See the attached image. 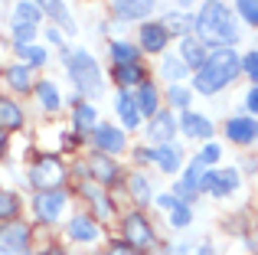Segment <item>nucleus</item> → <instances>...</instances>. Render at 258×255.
Masks as SVG:
<instances>
[{
  "mask_svg": "<svg viewBox=\"0 0 258 255\" xmlns=\"http://www.w3.org/2000/svg\"><path fill=\"white\" fill-rule=\"evenodd\" d=\"M164 30H167V33H170V30H173V33H180V36H186V30H189V20H186V17H183V13H176V10H173V13H170V17H167V23H164Z\"/></svg>",
  "mask_w": 258,
  "mask_h": 255,
  "instance_id": "2f4dec72",
  "label": "nucleus"
},
{
  "mask_svg": "<svg viewBox=\"0 0 258 255\" xmlns=\"http://www.w3.org/2000/svg\"><path fill=\"white\" fill-rule=\"evenodd\" d=\"M154 160H157V167L164 173H173V170H180V151H176L173 144H157V151L151 154Z\"/></svg>",
  "mask_w": 258,
  "mask_h": 255,
  "instance_id": "4468645a",
  "label": "nucleus"
},
{
  "mask_svg": "<svg viewBox=\"0 0 258 255\" xmlns=\"http://www.w3.org/2000/svg\"><path fill=\"white\" fill-rule=\"evenodd\" d=\"M170 138H173V118L170 115H154V121H151V141H160V144H170Z\"/></svg>",
  "mask_w": 258,
  "mask_h": 255,
  "instance_id": "6ab92c4d",
  "label": "nucleus"
},
{
  "mask_svg": "<svg viewBox=\"0 0 258 255\" xmlns=\"http://www.w3.org/2000/svg\"><path fill=\"white\" fill-rule=\"evenodd\" d=\"M105 255H138V249H131L127 242H111L105 249Z\"/></svg>",
  "mask_w": 258,
  "mask_h": 255,
  "instance_id": "e433bc0d",
  "label": "nucleus"
},
{
  "mask_svg": "<svg viewBox=\"0 0 258 255\" xmlns=\"http://www.w3.org/2000/svg\"><path fill=\"white\" fill-rule=\"evenodd\" d=\"M138 108L141 115H157V89L151 82H141L138 89Z\"/></svg>",
  "mask_w": 258,
  "mask_h": 255,
  "instance_id": "5701e85b",
  "label": "nucleus"
},
{
  "mask_svg": "<svg viewBox=\"0 0 258 255\" xmlns=\"http://www.w3.org/2000/svg\"><path fill=\"white\" fill-rule=\"evenodd\" d=\"M170 223L176 226V229H183V226L189 223V206L183 203V200H176V203H173V210H170Z\"/></svg>",
  "mask_w": 258,
  "mask_h": 255,
  "instance_id": "473e14b6",
  "label": "nucleus"
},
{
  "mask_svg": "<svg viewBox=\"0 0 258 255\" xmlns=\"http://www.w3.org/2000/svg\"><path fill=\"white\" fill-rule=\"evenodd\" d=\"M17 52H23L33 66H43L46 62V49H39V46H26V49H17ZM33 66H30V69H33Z\"/></svg>",
  "mask_w": 258,
  "mask_h": 255,
  "instance_id": "c9c22d12",
  "label": "nucleus"
},
{
  "mask_svg": "<svg viewBox=\"0 0 258 255\" xmlns=\"http://www.w3.org/2000/svg\"><path fill=\"white\" fill-rule=\"evenodd\" d=\"M66 62H69L72 82H76L85 95H101V72H98L95 59L88 56L85 49H72L69 56H66Z\"/></svg>",
  "mask_w": 258,
  "mask_h": 255,
  "instance_id": "7ed1b4c3",
  "label": "nucleus"
},
{
  "mask_svg": "<svg viewBox=\"0 0 258 255\" xmlns=\"http://www.w3.org/2000/svg\"><path fill=\"white\" fill-rule=\"evenodd\" d=\"M226 134L232 144H252L258 138V121L255 118H232V121L226 124Z\"/></svg>",
  "mask_w": 258,
  "mask_h": 255,
  "instance_id": "1a4fd4ad",
  "label": "nucleus"
},
{
  "mask_svg": "<svg viewBox=\"0 0 258 255\" xmlns=\"http://www.w3.org/2000/svg\"><path fill=\"white\" fill-rule=\"evenodd\" d=\"M114 79H118L121 85L141 82V66H138V62H134V66H118V69H114Z\"/></svg>",
  "mask_w": 258,
  "mask_h": 255,
  "instance_id": "bb28decb",
  "label": "nucleus"
},
{
  "mask_svg": "<svg viewBox=\"0 0 258 255\" xmlns=\"http://www.w3.org/2000/svg\"><path fill=\"white\" fill-rule=\"evenodd\" d=\"M235 186H239V170H232V167H222V170H203L200 190L213 193V197H229Z\"/></svg>",
  "mask_w": 258,
  "mask_h": 255,
  "instance_id": "20e7f679",
  "label": "nucleus"
},
{
  "mask_svg": "<svg viewBox=\"0 0 258 255\" xmlns=\"http://www.w3.org/2000/svg\"><path fill=\"white\" fill-rule=\"evenodd\" d=\"M69 236L76 239V242H92V239L98 236V229L92 226V219H88V216H76L69 223Z\"/></svg>",
  "mask_w": 258,
  "mask_h": 255,
  "instance_id": "412c9836",
  "label": "nucleus"
},
{
  "mask_svg": "<svg viewBox=\"0 0 258 255\" xmlns=\"http://www.w3.org/2000/svg\"><path fill=\"white\" fill-rule=\"evenodd\" d=\"M118 115H121V121H124L127 128H138L141 124V108H138V102H134V95H118Z\"/></svg>",
  "mask_w": 258,
  "mask_h": 255,
  "instance_id": "f3484780",
  "label": "nucleus"
},
{
  "mask_svg": "<svg viewBox=\"0 0 258 255\" xmlns=\"http://www.w3.org/2000/svg\"><path fill=\"white\" fill-rule=\"evenodd\" d=\"M196 33H200V43L229 49V43H235V36H239V26H235V17L229 13L226 4L206 0L196 13Z\"/></svg>",
  "mask_w": 258,
  "mask_h": 255,
  "instance_id": "f257e3e1",
  "label": "nucleus"
},
{
  "mask_svg": "<svg viewBox=\"0 0 258 255\" xmlns=\"http://www.w3.org/2000/svg\"><path fill=\"white\" fill-rule=\"evenodd\" d=\"M239 56L232 49H213V56H206L203 69L196 72V92L203 95H213L222 85H229L235 76H239Z\"/></svg>",
  "mask_w": 258,
  "mask_h": 255,
  "instance_id": "f03ea898",
  "label": "nucleus"
},
{
  "mask_svg": "<svg viewBox=\"0 0 258 255\" xmlns=\"http://www.w3.org/2000/svg\"><path fill=\"white\" fill-rule=\"evenodd\" d=\"M4 147H7V138H4V131H0V154H4Z\"/></svg>",
  "mask_w": 258,
  "mask_h": 255,
  "instance_id": "c03bdc74",
  "label": "nucleus"
},
{
  "mask_svg": "<svg viewBox=\"0 0 258 255\" xmlns=\"http://www.w3.org/2000/svg\"><path fill=\"white\" fill-rule=\"evenodd\" d=\"M20 213V200L13 193H0V219H13Z\"/></svg>",
  "mask_w": 258,
  "mask_h": 255,
  "instance_id": "c85d7f7f",
  "label": "nucleus"
},
{
  "mask_svg": "<svg viewBox=\"0 0 258 255\" xmlns=\"http://www.w3.org/2000/svg\"><path fill=\"white\" fill-rule=\"evenodd\" d=\"M46 255H62V252H46Z\"/></svg>",
  "mask_w": 258,
  "mask_h": 255,
  "instance_id": "a18cd8bd",
  "label": "nucleus"
},
{
  "mask_svg": "<svg viewBox=\"0 0 258 255\" xmlns=\"http://www.w3.org/2000/svg\"><path fill=\"white\" fill-rule=\"evenodd\" d=\"M248 108H252L255 115H258V89H252V92H248Z\"/></svg>",
  "mask_w": 258,
  "mask_h": 255,
  "instance_id": "a19ab883",
  "label": "nucleus"
},
{
  "mask_svg": "<svg viewBox=\"0 0 258 255\" xmlns=\"http://www.w3.org/2000/svg\"><path fill=\"white\" fill-rule=\"evenodd\" d=\"M170 102L176 105V108L189 111V92H186V89H180V85H173V89H170Z\"/></svg>",
  "mask_w": 258,
  "mask_h": 255,
  "instance_id": "f704fd0d",
  "label": "nucleus"
},
{
  "mask_svg": "<svg viewBox=\"0 0 258 255\" xmlns=\"http://www.w3.org/2000/svg\"><path fill=\"white\" fill-rule=\"evenodd\" d=\"M62 164L56 157H39L30 170V183L33 186H43V190H56V183L62 180Z\"/></svg>",
  "mask_w": 258,
  "mask_h": 255,
  "instance_id": "39448f33",
  "label": "nucleus"
},
{
  "mask_svg": "<svg viewBox=\"0 0 258 255\" xmlns=\"http://www.w3.org/2000/svg\"><path fill=\"white\" fill-rule=\"evenodd\" d=\"M26 239H30V229L23 223H10L0 229V252H20L26 249Z\"/></svg>",
  "mask_w": 258,
  "mask_h": 255,
  "instance_id": "9d476101",
  "label": "nucleus"
},
{
  "mask_svg": "<svg viewBox=\"0 0 258 255\" xmlns=\"http://www.w3.org/2000/svg\"><path fill=\"white\" fill-rule=\"evenodd\" d=\"M167 36H170V33L164 30V23H144L141 26V46H144L147 52H160L167 46Z\"/></svg>",
  "mask_w": 258,
  "mask_h": 255,
  "instance_id": "ddd939ff",
  "label": "nucleus"
},
{
  "mask_svg": "<svg viewBox=\"0 0 258 255\" xmlns=\"http://www.w3.org/2000/svg\"><path fill=\"white\" fill-rule=\"evenodd\" d=\"M219 147H216V144H206V151H203L200 154V160H203V164H216V160H219Z\"/></svg>",
  "mask_w": 258,
  "mask_h": 255,
  "instance_id": "ea45409f",
  "label": "nucleus"
},
{
  "mask_svg": "<svg viewBox=\"0 0 258 255\" xmlns=\"http://www.w3.org/2000/svg\"><path fill=\"white\" fill-rule=\"evenodd\" d=\"M46 39H49V43H56V46H59V43H62V36H59V30H56V26H52V30H49V33H46Z\"/></svg>",
  "mask_w": 258,
  "mask_h": 255,
  "instance_id": "37998d69",
  "label": "nucleus"
},
{
  "mask_svg": "<svg viewBox=\"0 0 258 255\" xmlns=\"http://www.w3.org/2000/svg\"><path fill=\"white\" fill-rule=\"evenodd\" d=\"M33 4H36V7H43V10L49 13V17L56 20V23L62 26V30H76V20L69 17V10H66V7L59 4V0H33Z\"/></svg>",
  "mask_w": 258,
  "mask_h": 255,
  "instance_id": "2eb2a0df",
  "label": "nucleus"
},
{
  "mask_svg": "<svg viewBox=\"0 0 258 255\" xmlns=\"http://www.w3.org/2000/svg\"><path fill=\"white\" fill-rule=\"evenodd\" d=\"M242 66H245V72H248V76H252L255 82H258V52H248V56L242 59Z\"/></svg>",
  "mask_w": 258,
  "mask_h": 255,
  "instance_id": "4c0bfd02",
  "label": "nucleus"
},
{
  "mask_svg": "<svg viewBox=\"0 0 258 255\" xmlns=\"http://www.w3.org/2000/svg\"><path fill=\"white\" fill-rule=\"evenodd\" d=\"M36 26H17V49H26V39H33Z\"/></svg>",
  "mask_w": 258,
  "mask_h": 255,
  "instance_id": "58836bf2",
  "label": "nucleus"
},
{
  "mask_svg": "<svg viewBox=\"0 0 258 255\" xmlns=\"http://www.w3.org/2000/svg\"><path fill=\"white\" fill-rule=\"evenodd\" d=\"M111 59L118 66H134V62H138V46H131V43H111Z\"/></svg>",
  "mask_w": 258,
  "mask_h": 255,
  "instance_id": "a878e982",
  "label": "nucleus"
},
{
  "mask_svg": "<svg viewBox=\"0 0 258 255\" xmlns=\"http://www.w3.org/2000/svg\"><path fill=\"white\" fill-rule=\"evenodd\" d=\"M124 236H127V245H131V249H147V245H154L151 226H147V219L138 216V213H131V216L124 219Z\"/></svg>",
  "mask_w": 258,
  "mask_h": 255,
  "instance_id": "423d86ee",
  "label": "nucleus"
},
{
  "mask_svg": "<svg viewBox=\"0 0 258 255\" xmlns=\"http://www.w3.org/2000/svg\"><path fill=\"white\" fill-rule=\"evenodd\" d=\"M131 193H134V200H138L141 206L151 200V186H147V180L141 177V173H134V177H131Z\"/></svg>",
  "mask_w": 258,
  "mask_h": 255,
  "instance_id": "c756f323",
  "label": "nucleus"
},
{
  "mask_svg": "<svg viewBox=\"0 0 258 255\" xmlns=\"http://www.w3.org/2000/svg\"><path fill=\"white\" fill-rule=\"evenodd\" d=\"M235 10L242 13V20H248L252 26H258V0H235Z\"/></svg>",
  "mask_w": 258,
  "mask_h": 255,
  "instance_id": "7c9ffc66",
  "label": "nucleus"
},
{
  "mask_svg": "<svg viewBox=\"0 0 258 255\" xmlns=\"http://www.w3.org/2000/svg\"><path fill=\"white\" fill-rule=\"evenodd\" d=\"M36 20H39V7L33 4V0L17 4V10H13V26H36Z\"/></svg>",
  "mask_w": 258,
  "mask_h": 255,
  "instance_id": "4be33fe9",
  "label": "nucleus"
},
{
  "mask_svg": "<svg viewBox=\"0 0 258 255\" xmlns=\"http://www.w3.org/2000/svg\"><path fill=\"white\" fill-rule=\"evenodd\" d=\"M36 98L43 102L46 111H56L59 105H62V98H59V89H56L52 82H39V85H36Z\"/></svg>",
  "mask_w": 258,
  "mask_h": 255,
  "instance_id": "b1692460",
  "label": "nucleus"
},
{
  "mask_svg": "<svg viewBox=\"0 0 258 255\" xmlns=\"http://www.w3.org/2000/svg\"><path fill=\"white\" fill-rule=\"evenodd\" d=\"M111 7L121 20H141L154 10V0H111Z\"/></svg>",
  "mask_w": 258,
  "mask_h": 255,
  "instance_id": "f8f14e48",
  "label": "nucleus"
},
{
  "mask_svg": "<svg viewBox=\"0 0 258 255\" xmlns=\"http://www.w3.org/2000/svg\"><path fill=\"white\" fill-rule=\"evenodd\" d=\"M164 76L167 79H180V76H186V66L170 56V59H164Z\"/></svg>",
  "mask_w": 258,
  "mask_h": 255,
  "instance_id": "72a5a7b5",
  "label": "nucleus"
},
{
  "mask_svg": "<svg viewBox=\"0 0 258 255\" xmlns=\"http://www.w3.org/2000/svg\"><path fill=\"white\" fill-rule=\"evenodd\" d=\"M180 128L186 138H213V121L206 115H196V111H183Z\"/></svg>",
  "mask_w": 258,
  "mask_h": 255,
  "instance_id": "9b49d317",
  "label": "nucleus"
},
{
  "mask_svg": "<svg viewBox=\"0 0 258 255\" xmlns=\"http://www.w3.org/2000/svg\"><path fill=\"white\" fill-rule=\"evenodd\" d=\"M95 147L101 154H118V151H124V134L111 124H98L95 128Z\"/></svg>",
  "mask_w": 258,
  "mask_h": 255,
  "instance_id": "6e6552de",
  "label": "nucleus"
},
{
  "mask_svg": "<svg viewBox=\"0 0 258 255\" xmlns=\"http://www.w3.org/2000/svg\"><path fill=\"white\" fill-rule=\"evenodd\" d=\"M92 173H95V180H101V183H111V180L118 177V164L108 160L105 154H95L92 157Z\"/></svg>",
  "mask_w": 258,
  "mask_h": 255,
  "instance_id": "aec40b11",
  "label": "nucleus"
},
{
  "mask_svg": "<svg viewBox=\"0 0 258 255\" xmlns=\"http://www.w3.org/2000/svg\"><path fill=\"white\" fill-rule=\"evenodd\" d=\"M180 56H183V62H186V69H189V66H200V69H203V62H206V52H203L200 39H189V36H183Z\"/></svg>",
  "mask_w": 258,
  "mask_h": 255,
  "instance_id": "a211bd4d",
  "label": "nucleus"
},
{
  "mask_svg": "<svg viewBox=\"0 0 258 255\" xmlns=\"http://www.w3.org/2000/svg\"><path fill=\"white\" fill-rule=\"evenodd\" d=\"M4 76L17 92H30V66H10Z\"/></svg>",
  "mask_w": 258,
  "mask_h": 255,
  "instance_id": "393cba45",
  "label": "nucleus"
},
{
  "mask_svg": "<svg viewBox=\"0 0 258 255\" xmlns=\"http://www.w3.org/2000/svg\"><path fill=\"white\" fill-rule=\"evenodd\" d=\"M173 203H176L173 197H157V206H164V210H173Z\"/></svg>",
  "mask_w": 258,
  "mask_h": 255,
  "instance_id": "79ce46f5",
  "label": "nucleus"
},
{
  "mask_svg": "<svg viewBox=\"0 0 258 255\" xmlns=\"http://www.w3.org/2000/svg\"><path fill=\"white\" fill-rule=\"evenodd\" d=\"M23 124V111L10 102V98H0V131H13V128Z\"/></svg>",
  "mask_w": 258,
  "mask_h": 255,
  "instance_id": "dca6fc26",
  "label": "nucleus"
},
{
  "mask_svg": "<svg viewBox=\"0 0 258 255\" xmlns=\"http://www.w3.org/2000/svg\"><path fill=\"white\" fill-rule=\"evenodd\" d=\"M76 128L79 131H92L95 128V108L92 105H79L76 108Z\"/></svg>",
  "mask_w": 258,
  "mask_h": 255,
  "instance_id": "cd10ccee",
  "label": "nucleus"
},
{
  "mask_svg": "<svg viewBox=\"0 0 258 255\" xmlns=\"http://www.w3.org/2000/svg\"><path fill=\"white\" fill-rule=\"evenodd\" d=\"M66 210V193L62 190H43L36 197V213L43 223H56Z\"/></svg>",
  "mask_w": 258,
  "mask_h": 255,
  "instance_id": "0eeeda50",
  "label": "nucleus"
}]
</instances>
